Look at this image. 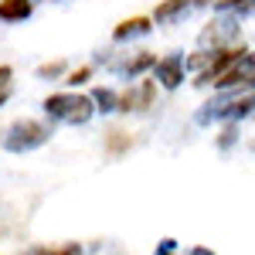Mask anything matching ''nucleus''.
Instances as JSON below:
<instances>
[{
  "label": "nucleus",
  "mask_w": 255,
  "mask_h": 255,
  "mask_svg": "<svg viewBox=\"0 0 255 255\" xmlns=\"http://www.w3.org/2000/svg\"><path fill=\"white\" fill-rule=\"evenodd\" d=\"M252 116V89H228L204 102L194 113L197 126H211V123H238V119Z\"/></svg>",
  "instance_id": "obj_1"
},
{
  "label": "nucleus",
  "mask_w": 255,
  "mask_h": 255,
  "mask_svg": "<svg viewBox=\"0 0 255 255\" xmlns=\"http://www.w3.org/2000/svg\"><path fill=\"white\" fill-rule=\"evenodd\" d=\"M44 116H48V123H61V126H85L96 116V106L89 96H82L75 89L72 92H51L44 99Z\"/></svg>",
  "instance_id": "obj_2"
},
{
  "label": "nucleus",
  "mask_w": 255,
  "mask_h": 255,
  "mask_svg": "<svg viewBox=\"0 0 255 255\" xmlns=\"http://www.w3.org/2000/svg\"><path fill=\"white\" fill-rule=\"evenodd\" d=\"M51 139V123L44 119H14L3 129V150L7 153H34Z\"/></svg>",
  "instance_id": "obj_3"
},
{
  "label": "nucleus",
  "mask_w": 255,
  "mask_h": 255,
  "mask_svg": "<svg viewBox=\"0 0 255 255\" xmlns=\"http://www.w3.org/2000/svg\"><path fill=\"white\" fill-rule=\"evenodd\" d=\"M238 34H242V17H235V14H221V17H215L204 31H201L197 48H201V51H218V48L235 44Z\"/></svg>",
  "instance_id": "obj_4"
},
{
  "label": "nucleus",
  "mask_w": 255,
  "mask_h": 255,
  "mask_svg": "<svg viewBox=\"0 0 255 255\" xmlns=\"http://www.w3.org/2000/svg\"><path fill=\"white\" fill-rule=\"evenodd\" d=\"M157 99V82L136 79L129 89L116 92V113H146Z\"/></svg>",
  "instance_id": "obj_5"
},
{
  "label": "nucleus",
  "mask_w": 255,
  "mask_h": 255,
  "mask_svg": "<svg viewBox=\"0 0 255 255\" xmlns=\"http://www.w3.org/2000/svg\"><path fill=\"white\" fill-rule=\"evenodd\" d=\"M252 75H255V58H252V51H245V55H242L238 61H232L208 89H218V92H228V89H252Z\"/></svg>",
  "instance_id": "obj_6"
},
{
  "label": "nucleus",
  "mask_w": 255,
  "mask_h": 255,
  "mask_svg": "<svg viewBox=\"0 0 255 255\" xmlns=\"http://www.w3.org/2000/svg\"><path fill=\"white\" fill-rule=\"evenodd\" d=\"M211 0H160L153 7V24H180V20L194 17L197 10H204Z\"/></svg>",
  "instance_id": "obj_7"
},
{
  "label": "nucleus",
  "mask_w": 255,
  "mask_h": 255,
  "mask_svg": "<svg viewBox=\"0 0 255 255\" xmlns=\"http://www.w3.org/2000/svg\"><path fill=\"white\" fill-rule=\"evenodd\" d=\"M150 72H153V82H160L167 92H174V89H180V82H184V55L170 51V55L153 61Z\"/></svg>",
  "instance_id": "obj_8"
},
{
  "label": "nucleus",
  "mask_w": 255,
  "mask_h": 255,
  "mask_svg": "<svg viewBox=\"0 0 255 255\" xmlns=\"http://www.w3.org/2000/svg\"><path fill=\"white\" fill-rule=\"evenodd\" d=\"M153 55L150 51H136V55H123V58L116 61H109V72L113 75H119V79H126V82H136L139 75H146L150 68H153Z\"/></svg>",
  "instance_id": "obj_9"
},
{
  "label": "nucleus",
  "mask_w": 255,
  "mask_h": 255,
  "mask_svg": "<svg viewBox=\"0 0 255 255\" xmlns=\"http://www.w3.org/2000/svg\"><path fill=\"white\" fill-rule=\"evenodd\" d=\"M153 31V20L146 17V14H136V17H126V20H119L116 27H113V41H133V38H146Z\"/></svg>",
  "instance_id": "obj_10"
},
{
  "label": "nucleus",
  "mask_w": 255,
  "mask_h": 255,
  "mask_svg": "<svg viewBox=\"0 0 255 255\" xmlns=\"http://www.w3.org/2000/svg\"><path fill=\"white\" fill-rule=\"evenodd\" d=\"M38 0H0V20L3 24H20L34 14Z\"/></svg>",
  "instance_id": "obj_11"
},
{
  "label": "nucleus",
  "mask_w": 255,
  "mask_h": 255,
  "mask_svg": "<svg viewBox=\"0 0 255 255\" xmlns=\"http://www.w3.org/2000/svg\"><path fill=\"white\" fill-rule=\"evenodd\" d=\"M92 106H96V113H116V89H106V85H99L92 89Z\"/></svg>",
  "instance_id": "obj_12"
},
{
  "label": "nucleus",
  "mask_w": 255,
  "mask_h": 255,
  "mask_svg": "<svg viewBox=\"0 0 255 255\" xmlns=\"http://www.w3.org/2000/svg\"><path fill=\"white\" fill-rule=\"evenodd\" d=\"M24 255H82V245L79 242H65V245H34V249H27Z\"/></svg>",
  "instance_id": "obj_13"
},
{
  "label": "nucleus",
  "mask_w": 255,
  "mask_h": 255,
  "mask_svg": "<svg viewBox=\"0 0 255 255\" xmlns=\"http://www.w3.org/2000/svg\"><path fill=\"white\" fill-rule=\"evenodd\" d=\"M215 10L235 14V17H249L252 14V0H215Z\"/></svg>",
  "instance_id": "obj_14"
},
{
  "label": "nucleus",
  "mask_w": 255,
  "mask_h": 255,
  "mask_svg": "<svg viewBox=\"0 0 255 255\" xmlns=\"http://www.w3.org/2000/svg\"><path fill=\"white\" fill-rule=\"evenodd\" d=\"M129 146H133V136H129V133H123V129L106 133V150H109V153H123V150H129Z\"/></svg>",
  "instance_id": "obj_15"
},
{
  "label": "nucleus",
  "mask_w": 255,
  "mask_h": 255,
  "mask_svg": "<svg viewBox=\"0 0 255 255\" xmlns=\"http://www.w3.org/2000/svg\"><path fill=\"white\" fill-rule=\"evenodd\" d=\"M14 96V68L10 65H0V106Z\"/></svg>",
  "instance_id": "obj_16"
},
{
  "label": "nucleus",
  "mask_w": 255,
  "mask_h": 255,
  "mask_svg": "<svg viewBox=\"0 0 255 255\" xmlns=\"http://www.w3.org/2000/svg\"><path fill=\"white\" fill-rule=\"evenodd\" d=\"M65 72H68L65 61H44V65H38V79H61Z\"/></svg>",
  "instance_id": "obj_17"
},
{
  "label": "nucleus",
  "mask_w": 255,
  "mask_h": 255,
  "mask_svg": "<svg viewBox=\"0 0 255 255\" xmlns=\"http://www.w3.org/2000/svg\"><path fill=\"white\" fill-rule=\"evenodd\" d=\"M89 79H92V65H82V68H75V72H68V75H65V82H68L72 89H79V85H85Z\"/></svg>",
  "instance_id": "obj_18"
},
{
  "label": "nucleus",
  "mask_w": 255,
  "mask_h": 255,
  "mask_svg": "<svg viewBox=\"0 0 255 255\" xmlns=\"http://www.w3.org/2000/svg\"><path fill=\"white\" fill-rule=\"evenodd\" d=\"M235 143H238V123H228L225 133L218 136V150H232Z\"/></svg>",
  "instance_id": "obj_19"
},
{
  "label": "nucleus",
  "mask_w": 255,
  "mask_h": 255,
  "mask_svg": "<svg viewBox=\"0 0 255 255\" xmlns=\"http://www.w3.org/2000/svg\"><path fill=\"white\" fill-rule=\"evenodd\" d=\"M157 255H177V242L174 238H163V242L157 245Z\"/></svg>",
  "instance_id": "obj_20"
},
{
  "label": "nucleus",
  "mask_w": 255,
  "mask_h": 255,
  "mask_svg": "<svg viewBox=\"0 0 255 255\" xmlns=\"http://www.w3.org/2000/svg\"><path fill=\"white\" fill-rule=\"evenodd\" d=\"M187 255H215V252H211L208 245H194V249H191V252H187Z\"/></svg>",
  "instance_id": "obj_21"
}]
</instances>
